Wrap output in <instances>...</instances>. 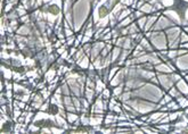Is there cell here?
I'll return each instance as SVG.
<instances>
[{"label":"cell","instance_id":"2","mask_svg":"<svg viewBox=\"0 0 188 134\" xmlns=\"http://www.w3.org/2000/svg\"><path fill=\"white\" fill-rule=\"evenodd\" d=\"M37 126L39 127H56L57 125L53 122V121H48V119H44V121H38L35 123Z\"/></svg>","mask_w":188,"mask_h":134},{"label":"cell","instance_id":"3","mask_svg":"<svg viewBox=\"0 0 188 134\" xmlns=\"http://www.w3.org/2000/svg\"><path fill=\"white\" fill-rule=\"evenodd\" d=\"M187 118H188V115H187ZM187 131H188V128H187Z\"/></svg>","mask_w":188,"mask_h":134},{"label":"cell","instance_id":"1","mask_svg":"<svg viewBox=\"0 0 188 134\" xmlns=\"http://www.w3.org/2000/svg\"><path fill=\"white\" fill-rule=\"evenodd\" d=\"M169 9L175 10L178 14L179 18L181 19V22H185L186 12L188 9V1H185V0H175V3H173L172 6L169 7Z\"/></svg>","mask_w":188,"mask_h":134}]
</instances>
